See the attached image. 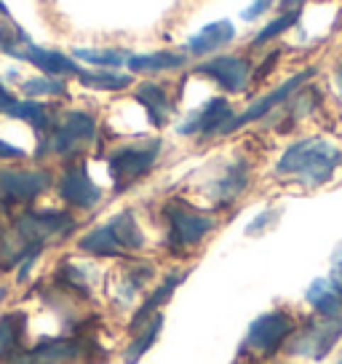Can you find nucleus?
<instances>
[{
  "instance_id": "1",
  "label": "nucleus",
  "mask_w": 342,
  "mask_h": 364,
  "mask_svg": "<svg viewBox=\"0 0 342 364\" xmlns=\"http://www.w3.org/2000/svg\"><path fill=\"white\" fill-rule=\"evenodd\" d=\"M342 153L337 145H331L321 136H308L299 139L292 148H286V153L278 159L275 171L284 177H297L305 185H324L329 182V177L334 174V169L340 166Z\"/></svg>"
},
{
  "instance_id": "2",
  "label": "nucleus",
  "mask_w": 342,
  "mask_h": 364,
  "mask_svg": "<svg viewBox=\"0 0 342 364\" xmlns=\"http://www.w3.org/2000/svg\"><path fill=\"white\" fill-rule=\"evenodd\" d=\"M96 136V121L83 110H70L62 115L57 126H51V136L38 148V156L57 153V156H75L83 145H89Z\"/></svg>"
},
{
  "instance_id": "3",
  "label": "nucleus",
  "mask_w": 342,
  "mask_h": 364,
  "mask_svg": "<svg viewBox=\"0 0 342 364\" xmlns=\"http://www.w3.org/2000/svg\"><path fill=\"white\" fill-rule=\"evenodd\" d=\"M160 142L153 139L148 145H131V148H118L110 153L107 166H110V177L115 182V191H126L131 182L142 180L153 164L158 161Z\"/></svg>"
},
{
  "instance_id": "4",
  "label": "nucleus",
  "mask_w": 342,
  "mask_h": 364,
  "mask_svg": "<svg viewBox=\"0 0 342 364\" xmlns=\"http://www.w3.org/2000/svg\"><path fill=\"white\" fill-rule=\"evenodd\" d=\"M51 188V174L43 169H0V212L30 204Z\"/></svg>"
},
{
  "instance_id": "5",
  "label": "nucleus",
  "mask_w": 342,
  "mask_h": 364,
  "mask_svg": "<svg viewBox=\"0 0 342 364\" xmlns=\"http://www.w3.org/2000/svg\"><path fill=\"white\" fill-rule=\"evenodd\" d=\"M198 75H206L217 83L219 89H225L228 94H241L246 91L251 80V68L243 57H233V54H219V57H211L201 62L195 68Z\"/></svg>"
},
{
  "instance_id": "6",
  "label": "nucleus",
  "mask_w": 342,
  "mask_h": 364,
  "mask_svg": "<svg viewBox=\"0 0 342 364\" xmlns=\"http://www.w3.org/2000/svg\"><path fill=\"white\" fill-rule=\"evenodd\" d=\"M166 215H169L171 223L174 247H195V244L204 241L209 230H214V217L201 215V212H195V209L180 204V201L166 206Z\"/></svg>"
},
{
  "instance_id": "7",
  "label": "nucleus",
  "mask_w": 342,
  "mask_h": 364,
  "mask_svg": "<svg viewBox=\"0 0 342 364\" xmlns=\"http://www.w3.org/2000/svg\"><path fill=\"white\" fill-rule=\"evenodd\" d=\"M6 54L13 59H22V62H30L33 68H38L43 75H51V78H65V75H75L78 78L80 70L78 62L62 51H54V48H43V46L35 43H24V48H16V43L6 48Z\"/></svg>"
},
{
  "instance_id": "8",
  "label": "nucleus",
  "mask_w": 342,
  "mask_h": 364,
  "mask_svg": "<svg viewBox=\"0 0 342 364\" xmlns=\"http://www.w3.org/2000/svg\"><path fill=\"white\" fill-rule=\"evenodd\" d=\"M313 75H316V70H313V68L302 70L299 75H292V78L286 80V83H281V86H278L275 91L265 94L260 102H251L241 115H233V121L225 126V132H222V134H230V132H236V129L251 124V121H257V118H265V115L270 113V110H275L278 105H284L297 89H302V86H305V80H310Z\"/></svg>"
},
{
  "instance_id": "9",
  "label": "nucleus",
  "mask_w": 342,
  "mask_h": 364,
  "mask_svg": "<svg viewBox=\"0 0 342 364\" xmlns=\"http://www.w3.org/2000/svg\"><path fill=\"white\" fill-rule=\"evenodd\" d=\"M57 191H59V196H62V201L70 206H75V209H92V206H96L99 198H102V191H99L96 182L89 177V171H86L83 164L70 166V169L62 174Z\"/></svg>"
},
{
  "instance_id": "10",
  "label": "nucleus",
  "mask_w": 342,
  "mask_h": 364,
  "mask_svg": "<svg viewBox=\"0 0 342 364\" xmlns=\"http://www.w3.org/2000/svg\"><path fill=\"white\" fill-rule=\"evenodd\" d=\"M236 35H238V30L230 19H217V22L204 24L195 35H190L184 43V51L193 57H211V54H217L225 46L233 43Z\"/></svg>"
},
{
  "instance_id": "11",
  "label": "nucleus",
  "mask_w": 342,
  "mask_h": 364,
  "mask_svg": "<svg viewBox=\"0 0 342 364\" xmlns=\"http://www.w3.org/2000/svg\"><path fill=\"white\" fill-rule=\"evenodd\" d=\"M233 121V107L225 97H214L198 110L195 115H190L182 126H180V134H195V132H204V134H222L225 126Z\"/></svg>"
},
{
  "instance_id": "12",
  "label": "nucleus",
  "mask_w": 342,
  "mask_h": 364,
  "mask_svg": "<svg viewBox=\"0 0 342 364\" xmlns=\"http://www.w3.org/2000/svg\"><path fill=\"white\" fill-rule=\"evenodd\" d=\"M292 330H294V324L286 314H265L251 324L249 346L263 353H270L292 335Z\"/></svg>"
},
{
  "instance_id": "13",
  "label": "nucleus",
  "mask_w": 342,
  "mask_h": 364,
  "mask_svg": "<svg viewBox=\"0 0 342 364\" xmlns=\"http://www.w3.org/2000/svg\"><path fill=\"white\" fill-rule=\"evenodd\" d=\"M86 353V346L75 338H46L27 351L30 364H72Z\"/></svg>"
},
{
  "instance_id": "14",
  "label": "nucleus",
  "mask_w": 342,
  "mask_h": 364,
  "mask_svg": "<svg viewBox=\"0 0 342 364\" xmlns=\"http://www.w3.org/2000/svg\"><path fill=\"white\" fill-rule=\"evenodd\" d=\"M308 303L321 316H340L342 308V282L337 276H324L316 279L308 287Z\"/></svg>"
},
{
  "instance_id": "15",
  "label": "nucleus",
  "mask_w": 342,
  "mask_h": 364,
  "mask_svg": "<svg viewBox=\"0 0 342 364\" xmlns=\"http://www.w3.org/2000/svg\"><path fill=\"white\" fill-rule=\"evenodd\" d=\"M187 65V57L180 54V51H171V48H163V51H153V54H131L126 68L131 73H139V75H153V73H169V70H180Z\"/></svg>"
},
{
  "instance_id": "16",
  "label": "nucleus",
  "mask_w": 342,
  "mask_h": 364,
  "mask_svg": "<svg viewBox=\"0 0 342 364\" xmlns=\"http://www.w3.org/2000/svg\"><path fill=\"white\" fill-rule=\"evenodd\" d=\"M24 330H27V314H22V311L0 316V362L3 364L19 351H24Z\"/></svg>"
},
{
  "instance_id": "17",
  "label": "nucleus",
  "mask_w": 342,
  "mask_h": 364,
  "mask_svg": "<svg viewBox=\"0 0 342 364\" xmlns=\"http://www.w3.org/2000/svg\"><path fill=\"white\" fill-rule=\"evenodd\" d=\"M134 97H137V102L145 105V110H148L153 126H158V129L166 126L169 115L174 113V105H171L169 94H166L163 86H158V83H142Z\"/></svg>"
},
{
  "instance_id": "18",
  "label": "nucleus",
  "mask_w": 342,
  "mask_h": 364,
  "mask_svg": "<svg viewBox=\"0 0 342 364\" xmlns=\"http://www.w3.org/2000/svg\"><path fill=\"white\" fill-rule=\"evenodd\" d=\"M78 250L86 252V255H94V257H121L126 252L123 247L118 244L110 225H99V228H94L92 233H86V236L78 241Z\"/></svg>"
},
{
  "instance_id": "19",
  "label": "nucleus",
  "mask_w": 342,
  "mask_h": 364,
  "mask_svg": "<svg viewBox=\"0 0 342 364\" xmlns=\"http://www.w3.org/2000/svg\"><path fill=\"white\" fill-rule=\"evenodd\" d=\"M6 113L11 115V118H16V121L30 124L35 134H46L48 129H51V115H48V107L43 102H35V100H16Z\"/></svg>"
},
{
  "instance_id": "20",
  "label": "nucleus",
  "mask_w": 342,
  "mask_h": 364,
  "mask_svg": "<svg viewBox=\"0 0 342 364\" xmlns=\"http://www.w3.org/2000/svg\"><path fill=\"white\" fill-rule=\"evenodd\" d=\"M78 80L86 89L96 91H121L131 86V75L115 73V70H80Z\"/></svg>"
},
{
  "instance_id": "21",
  "label": "nucleus",
  "mask_w": 342,
  "mask_h": 364,
  "mask_svg": "<svg viewBox=\"0 0 342 364\" xmlns=\"http://www.w3.org/2000/svg\"><path fill=\"white\" fill-rule=\"evenodd\" d=\"M128 51L123 48H75L72 51V59H80V62H86V65H94V68L99 70H113V68H121L128 62Z\"/></svg>"
},
{
  "instance_id": "22",
  "label": "nucleus",
  "mask_w": 342,
  "mask_h": 364,
  "mask_svg": "<svg viewBox=\"0 0 342 364\" xmlns=\"http://www.w3.org/2000/svg\"><path fill=\"white\" fill-rule=\"evenodd\" d=\"M107 225L113 228L115 239H118V244H121L123 250H142V247H145V236H142V230H139L137 220H134L131 212L115 215Z\"/></svg>"
},
{
  "instance_id": "23",
  "label": "nucleus",
  "mask_w": 342,
  "mask_h": 364,
  "mask_svg": "<svg viewBox=\"0 0 342 364\" xmlns=\"http://www.w3.org/2000/svg\"><path fill=\"white\" fill-rule=\"evenodd\" d=\"M180 282H182V276H169V279H166V282H163V284H160L158 289H155V292H153V295L148 297V303H145V306H142V308L137 311V314H134V321H131V330H137L139 324H145V321H150V316H155V311H158V308L163 306L166 300H169L171 292L177 289V284H180Z\"/></svg>"
},
{
  "instance_id": "24",
  "label": "nucleus",
  "mask_w": 342,
  "mask_h": 364,
  "mask_svg": "<svg viewBox=\"0 0 342 364\" xmlns=\"http://www.w3.org/2000/svg\"><path fill=\"white\" fill-rule=\"evenodd\" d=\"M299 16H302V9H292V11H284L281 16L270 19V22L265 24L260 33L254 35L251 46H263V43H270V41H275V38H281V35L289 33V30L299 22Z\"/></svg>"
},
{
  "instance_id": "25",
  "label": "nucleus",
  "mask_w": 342,
  "mask_h": 364,
  "mask_svg": "<svg viewBox=\"0 0 342 364\" xmlns=\"http://www.w3.org/2000/svg\"><path fill=\"white\" fill-rule=\"evenodd\" d=\"M160 327H163V316L160 314H155L153 316V321H148V330L139 335L137 341L128 346V351H126V364H137L145 353H148V348L155 343V338H158Z\"/></svg>"
},
{
  "instance_id": "26",
  "label": "nucleus",
  "mask_w": 342,
  "mask_h": 364,
  "mask_svg": "<svg viewBox=\"0 0 342 364\" xmlns=\"http://www.w3.org/2000/svg\"><path fill=\"white\" fill-rule=\"evenodd\" d=\"M22 91L30 97V100H35V97H67V86H65V80L51 78V75L24 80Z\"/></svg>"
},
{
  "instance_id": "27",
  "label": "nucleus",
  "mask_w": 342,
  "mask_h": 364,
  "mask_svg": "<svg viewBox=\"0 0 342 364\" xmlns=\"http://www.w3.org/2000/svg\"><path fill=\"white\" fill-rule=\"evenodd\" d=\"M246 166L243 164H238V166H233V169L228 171V177L219 182L217 185V196L219 201L225 204V201H233V198H238V193L246 188Z\"/></svg>"
},
{
  "instance_id": "28",
  "label": "nucleus",
  "mask_w": 342,
  "mask_h": 364,
  "mask_svg": "<svg viewBox=\"0 0 342 364\" xmlns=\"http://www.w3.org/2000/svg\"><path fill=\"white\" fill-rule=\"evenodd\" d=\"M273 3L275 0H251L249 6L241 11V19H243V22H257L263 14H267L273 9Z\"/></svg>"
},
{
  "instance_id": "29",
  "label": "nucleus",
  "mask_w": 342,
  "mask_h": 364,
  "mask_svg": "<svg viewBox=\"0 0 342 364\" xmlns=\"http://www.w3.org/2000/svg\"><path fill=\"white\" fill-rule=\"evenodd\" d=\"M27 153H24L22 148H16V145H11V142H6V139H0V159L3 161H19L24 159Z\"/></svg>"
},
{
  "instance_id": "30",
  "label": "nucleus",
  "mask_w": 342,
  "mask_h": 364,
  "mask_svg": "<svg viewBox=\"0 0 342 364\" xmlns=\"http://www.w3.org/2000/svg\"><path fill=\"white\" fill-rule=\"evenodd\" d=\"M13 102H16V100H13V94L9 89H6L3 83H0V113H6V110H9V107H11Z\"/></svg>"
},
{
  "instance_id": "31",
  "label": "nucleus",
  "mask_w": 342,
  "mask_h": 364,
  "mask_svg": "<svg viewBox=\"0 0 342 364\" xmlns=\"http://www.w3.org/2000/svg\"><path fill=\"white\" fill-rule=\"evenodd\" d=\"M275 59H278V51H275V54H270V57L265 59V62H263V70H260V73H254V80H263L265 75H267V73H270V70H273Z\"/></svg>"
},
{
  "instance_id": "32",
  "label": "nucleus",
  "mask_w": 342,
  "mask_h": 364,
  "mask_svg": "<svg viewBox=\"0 0 342 364\" xmlns=\"http://www.w3.org/2000/svg\"><path fill=\"white\" fill-rule=\"evenodd\" d=\"M267 220H273V212H265V215L260 217V220H254V223L249 225V233H257V230H263Z\"/></svg>"
},
{
  "instance_id": "33",
  "label": "nucleus",
  "mask_w": 342,
  "mask_h": 364,
  "mask_svg": "<svg viewBox=\"0 0 342 364\" xmlns=\"http://www.w3.org/2000/svg\"><path fill=\"white\" fill-rule=\"evenodd\" d=\"M334 276L342 282V244L337 247V252H334Z\"/></svg>"
},
{
  "instance_id": "34",
  "label": "nucleus",
  "mask_w": 342,
  "mask_h": 364,
  "mask_svg": "<svg viewBox=\"0 0 342 364\" xmlns=\"http://www.w3.org/2000/svg\"><path fill=\"white\" fill-rule=\"evenodd\" d=\"M305 0H278V6L284 9V11H292V9H299Z\"/></svg>"
},
{
  "instance_id": "35",
  "label": "nucleus",
  "mask_w": 342,
  "mask_h": 364,
  "mask_svg": "<svg viewBox=\"0 0 342 364\" xmlns=\"http://www.w3.org/2000/svg\"><path fill=\"white\" fill-rule=\"evenodd\" d=\"M337 86H340V91H342V62L337 65Z\"/></svg>"
},
{
  "instance_id": "36",
  "label": "nucleus",
  "mask_w": 342,
  "mask_h": 364,
  "mask_svg": "<svg viewBox=\"0 0 342 364\" xmlns=\"http://www.w3.org/2000/svg\"><path fill=\"white\" fill-rule=\"evenodd\" d=\"M0 14H3V16H9V9L3 6V0H0Z\"/></svg>"
},
{
  "instance_id": "37",
  "label": "nucleus",
  "mask_w": 342,
  "mask_h": 364,
  "mask_svg": "<svg viewBox=\"0 0 342 364\" xmlns=\"http://www.w3.org/2000/svg\"><path fill=\"white\" fill-rule=\"evenodd\" d=\"M340 364H342V362H340Z\"/></svg>"
}]
</instances>
